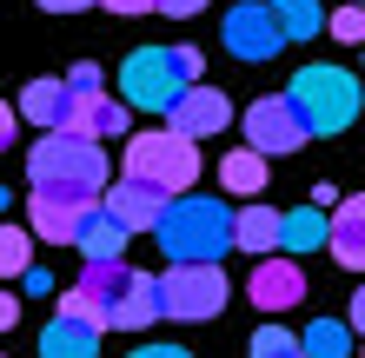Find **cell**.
<instances>
[{
	"label": "cell",
	"mask_w": 365,
	"mask_h": 358,
	"mask_svg": "<svg viewBox=\"0 0 365 358\" xmlns=\"http://www.w3.org/2000/svg\"><path fill=\"white\" fill-rule=\"evenodd\" d=\"M27 179H34V193H47V199L100 206L106 179H113V166H106V146H100V139H73V133H40V146L27 153Z\"/></svg>",
	"instance_id": "obj_1"
},
{
	"label": "cell",
	"mask_w": 365,
	"mask_h": 358,
	"mask_svg": "<svg viewBox=\"0 0 365 358\" xmlns=\"http://www.w3.org/2000/svg\"><path fill=\"white\" fill-rule=\"evenodd\" d=\"M153 239L166 246L173 265H220L232 252V213L206 193H180V199H166Z\"/></svg>",
	"instance_id": "obj_2"
},
{
	"label": "cell",
	"mask_w": 365,
	"mask_h": 358,
	"mask_svg": "<svg viewBox=\"0 0 365 358\" xmlns=\"http://www.w3.org/2000/svg\"><path fill=\"white\" fill-rule=\"evenodd\" d=\"M292 107V120H299V133H319V139H332V133H346V126L359 120V80L346 73V67H299L292 73V87L279 93Z\"/></svg>",
	"instance_id": "obj_3"
},
{
	"label": "cell",
	"mask_w": 365,
	"mask_h": 358,
	"mask_svg": "<svg viewBox=\"0 0 365 358\" xmlns=\"http://www.w3.org/2000/svg\"><path fill=\"white\" fill-rule=\"evenodd\" d=\"M126 179L180 199V193H192V179H200V146L180 139L173 126H146V133L126 139Z\"/></svg>",
	"instance_id": "obj_4"
},
{
	"label": "cell",
	"mask_w": 365,
	"mask_h": 358,
	"mask_svg": "<svg viewBox=\"0 0 365 358\" xmlns=\"http://www.w3.org/2000/svg\"><path fill=\"white\" fill-rule=\"evenodd\" d=\"M160 319H186V325H200V319H220L226 299H232V279L220 265H173V272H160Z\"/></svg>",
	"instance_id": "obj_5"
},
{
	"label": "cell",
	"mask_w": 365,
	"mask_h": 358,
	"mask_svg": "<svg viewBox=\"0 0 365 358\" xmlns=\"http://www.w3.org/2000/svg\"><path fill=\"white\" fill-rule=\"evenodd\" d=\"M180 93H186V80L173 67V47H133V53H126V67H120V107L166 113Z\"/></svg>",
	"instance_id": "obj_6"
},
{
	"label": "cell",
	"mask_w": 365,
	"mask_h": 358,
	"mask_svg": "<svg viewBox=\"0 0 365 358\" xmlns=\"http://www.w3.org/2000/svg\"><path fill=\"white\" fill-rule=\"evenodd\" d=\"M166 126H173L180 139L200 146V139H212V133H226V126H232V100H226L220 87H206V80H200V87H186L173 107H166Z\"/></svg>",
	"instance_id": "obj_7"
},
{
	"label": "cell",
	"mask_w": 365,
	"mask_h": 358,
	"mask_svg": "<svg viewBox=\"0 0 365 358\" xmlns=\"http://www.w3.org/2000/svg\"><path fill=\"white\" fill-rule=\"evenodd\" d=\"M246 146H252L259 159H286V153L306 146V133H299V120H292V107H286L279 93L246 107Z\"/></svg>",
	"instance_id": "obj_8"
},
{
	"label": "cell",
	"mask_w": 365,
	"mask_h": 358,
	"mask_svg": "<svg viewBox=\"0 0 365 358\" xmlns=\"http://www.w3.org/2000/svg\"><path fill=\"white\" fill-rule=\"evenodd\" d=\"M220 33H226V53H232V60H272L279 47H286V40H279V27H272V7H266V0L232 7Z\"/></svg>",
	"instance_id": "obj_9"
},
{
	"label": "cell",
	"mask_w": 365,
	"mask_h": 358,
	"mask_svg": "<svg viewBox=\"0 0 365 358\" xmlns=\"http://www.w3.org/2000/svg\"><path fill=\"white\" fill-rule=\"evenodd\" d=\"M100 206L126 226V233H153L160 213H166V193H153V186H140V179H106Z\"/></svg>",
	"instance_id": "obj_10"
},
{
	"label": "cell",
	"mask_w": 365,
	"mask_h": 358,
	"mask_svg": "<svg viewBox=\"0 0 365 358\" xmlns=\"http://www.w3.org/2000/svg\"><path fill=\"white\" fill-rule=\"evenodd\" d=\"M246 292H252L259 312H286V305L306 299V272H299V259H259L252 279H246Z\"/></svg>",
	"instance_id": "obj_11"
},
{
	"label": "cell",
	"mask_w": 365,
	"mask_h": 358,
	"mask_svg": "<svg viewBox=\"0 0 365 358\" xmlns=\"http://www.w3.org/2000/svg\"><path fill=\"white\" fill-rule=\"evenodd\" d=\"M60 133H73V139H120L126 133V107L120 100H106V93H73V107H67V126Z\"/></svg>",
	"instance_id": "obj_12"
},
{
	"label": "cell",
	"mask_w": 365,
	"mask_h": 358,
	"mask_svg": "<svg viewBox=\"0 0 365 358\" xmlns=\"http://www.w3.org/2000/svg\"><path fill=\"white\" fill-rule=\"evenodd\" d=\"M326 246H332V259L346 265V272H359V265H365V199H332Z\"/></svg>",
	"instance_id": "obj_13"
},
{
	"label": "cell",
	"mask_w": 365,
	"mask_h": 358,
	"mask_svg": "<svg viewBox=\"0 0 365 358\" xmlns=\"http://www.w3.org/2000/svg\"><path fill=\"white\" fill-rule=\"evenodd\" d=\"M126 239H133V233H126L106 206H87V213H80L73 246H80V259H87V265H93V259H126Z\"/></svg>",
	"instance_id": "obj_14"
},
{
	"label": "cell",
	"mask_w": 365,
	"mask_h": 358,
	"mask_svg": "<svg viewBox=\"0 0 365 358\" xmlns=\"http://www.w3.org/2000/svg\"><path fill=\"white\" fill-rule=\"evenodd\" d=\"M80 213H87V206L34 193V206H27V239H47V246H73V233H80Z\"/></svg>",
	"instance_id": "obj_15"
},
{
	"label": "cell",
	"mask_w": 365,
	"mask_h": 358,
	"mask_svg": "<svg viewBox=\"0 0 365 358\" xmlns=\"http://www.w3.org/2000/svg\"><path fill=\"white\" fill-rule=\"evenodd\" d=\"M67 107H73V93L60 87V80H34V87L20 93V107H14V120H27V126H40V133H60V126H67Z\"/></svg>",
	"instance_id": "obj_16"
},
{
	"label": "cell",
	"mask_w": 365,
	"mask_h": 358,
	"mask_svg": "<svg viewBox=\"0 0 365 358\" xmlns=\"http://www.w3.org/2000/svg\"><path fill=\"white\" fill-rule=\"evenodd\" d=\"M160 319V285H153V272H133V285L120 292V305H113V319H106V332H146Z\"/></svg>",
	"instance_id": "obj_17"
},
{
	"label": "cell",
	"mask_w": 365,
	"mask_h": 358,
	"mask_svg": "<svg viewBox=\"0 0 365 358\" xmlns=\"http://www.w3.org/2000/svg\"><path fill=\"white\" fill-rule=\"evenodd\" d=\"M40 358H100V332L80 325V319H47V332H40Z\"/></svg>",
	"instance_id": "obj_18"
},
{
	"label": "cell",
	"mask_w": 365,
	"mask_h": 358,
	"mask_svg": "<svg viewBox=\"0 0 365 358\" xmlns=\"http://www.w3.org/2000/svg\"><path fill=\"white\" fill-rule=\"evenodd\" d=\"M133 285V265L126 259H93L87 272H80V292H87V299L106 312V319H113V305H120V292Z\"/></svg>",
	"instance_id": "obj_19"
},
{
	"label": "cell",
	"mask_w": 365,
	"mask_h": 358,
	"mask_svg": "<svg viewBox=\"0 0 365 358\" xmlns=\"http://www.w3.org/2000/svg\"><path fill=\"white\" fill-rule=\"evenodd\" d=\"M232 246H246L252 259H266V252L279 246V213H272V206H259V199H252L246 213H232Z\"/></svg>",
	"instance_id": "obj_20"
},
{
	"label": "cell",
	"mask_w": 365,
	"mask_h": 358,
	"mask_svg": "<svg viewBox=\"0 0 365 358\" xmlns=\"http://www.w3.org/2000/svg\"><path fill=\"white\" fill-rule=\"evenodd\" d=\"M266 179H272V173H266V159L252 153V146H240V153L220 159V186H226V193H240V199H259Z\"/></svg>",
	"instance_id": "obj_21"
},
{
	"label": "cell",
	"mask_w": 365,
	"mask_h": 358,
	"mask_svg": "<svg viewBox=\"0 0 365 358\" xmlns=\"http://www.w3.org/2000/svg\"><path fill=\"white\" fill-rule=\"evenodd\" d=\"M279 246H286V259H299V252H312V246H326V213H319V206L279 213Z\"/></svg>",
	"instance_id": "obj_22"
},
{
	"label": "cell",
	"mask_w": 365,
	"mask_h": 358,
	"mask_svg": "<svg viewBox=\"0 0 365 358\" xmlns=\"http://www.w3.org/2000/svg\"><path fill=\"white\" fill-rule=\"evenodd\" d=\"M266 7H272V27H279V40H312L319 27H326L319 0H266Z\"/></svg>",
	"instance_id": "obj_23"
},
{
	"label": "cell",
	"mask_w": 365,
	"mask_h": 358,
	"mask_svg": "<svg viewBox=\"0 0 365 358\" xmlns=\"http://www.w3.org/2000/svg\"><path fill=\"white\" fill-rule=\"evenodd\" d=\"M299 358H352V325L312 319V332H299Z\"/></svg>",
	"instance_id": "obj_24"
},
{
	"label": "cell",
	"mask_w": 365,
	"mask_h": 358,
	"mask_svg": "<svg viewBox=\"0 0 365 358\" xmlns=\"http://www.w3.org/2000/svg\"><path fill=\"white\" fill-rule=\"evenodd\" d=\"M27 265H34V239H27V226H0V279H20Z\"/></svg>",
	"instance_id": "obj_25"
},
{
	"label": "cell",
	"mask_w": 365,
	"mask_h": 358,
	"mask_svg": "<svg viewBox=\"0 0 365 358\" xmlns=\"http://www.w3.org/2000/svg\"><path fill=\"white\" fill-rule=\"evenodd\" d=\"M53 299H60V319H80V325L106 332V312H100V305H93V299H87V292H80V285H60Z\"/></svg>",
	"instance_id": "obj_26"
},
{
	"label": "cell",
	"mask_w": 365,
	"mask_h": 358,
	"mask_svg": "<svg viewBox=\"0 0 365 358\" xmlns=\"http://www.w3.org/2000/svg\"><path fill=\"white\" fill-rule=\"evenodd\" d=\"M252 358H299V332H286V325H259V332H252Z\"/></svg>",
	"instance_id": "obj_27"
},
{
	"label": "cell",
	"mask_w": 365,
	"mask_h": 358,
	"mask_svg": "<svg viewBox=\"0 0 365 358\" xmlns=\"http://www.w3.org/2000/svg\"><path fill=\"white\" fill-rule=\"evenodd\" d=\"M326 33L346 40V47H359V40H365V7H339V14H326Z\"/></svg>",
	"instance_id": "obj_28"
},
{
	"label": "cell",
	"mask_w": 365,
	"mask_h": 358,
	"mask_svg": "<svg viewBox=\"0 0 365 358\" xmlns=\"http://www.w3.org/2000/svg\"><path fill=\"white\" fill-rule=\"evenodd\" d=\"M60 87H67V93H100V67H93V60H80V67L60 80Z\"/></svg>",
	"instance_id": "obj_29"
},
{
	"label": "cell",
	"mask_w": 365,
	"mask_h": 358,
	"mask_svg": "<svg viewBox=\"0 0 365 358\" xmlns=\"http://www.w3.org/2000/svg\"><path fill=\"white\" fill-rule=\"evenodd\" d=\"M173 67H180V80H186V87H200L206 60H200V47H173Z\"/></svg>",
	"instance_id": "obj_30"
},
{
	"label": "cell",
	"mask_w": 365,
	"mask_h": 358,
	"mask_svg": "<svg viewBox=\"0 0 365 358\" xmlns=\"http://www.w3.org/2000/svg\"><path fill=\"white\" fill-rule=\"evenodd\" d=\"M20 285H27L34 299H47V292H60V279H53L47 265H27V272H20Z\"/></svg>",
	"instance_id": "obj_31"
},
{
	"label": "cell",
	"mask_w": 365,
	"mask_h": 358,
	"mask_svg": "<svg viewBox=\"0 0 365 358\" xmlns=\"http://www.w3.org/2000/svg\"><path fill=\"white\" fill-rule=\"evenodd\" d=\"M153 14H166V20H192V14H206V0H153Z\"/></svg>",
	"instance_id": "obj_32"
},
{
	"label": "cell",
	"mask_w": 365,
	"mask_h": 358,
	"mask_svg": "<svg viewBox=\"0 0 365 358\" xmlns=\"http://www.w3.org/2000/svg\"><path fill=\"white\" fill-rule=\"evenodd\" d=\"M93 7H106V14H153V0H93Z\"/></svg>",
	"instance_id": "obj_33"
},
{
	"label": "cell",
	"mask_w": 365,
	"mask_h": 358,
	"mask_svg": "<svg viewBox=\"0 0 365 358\" xmlns=\"http://www.w3.org/2000/svg\"><path fill=\"white\" fill-rule=\"evenodd\" d=\"M14 319H20V299H14V292H0V332H14Z\"/></svg>",
	"instance_id": "obj_34"
},
{
	"label": "cell",
	"mask_w": 365,
	"mask_h": 358,
	"mask_svg": "<svg viewBox=\"0 0 365 358\" xmlns=\"http://www.w3.org/2000/svg\"><path fill=\"white\" fill-rule=\"evenodd\" d=\"M40 7H47V14H87L93 0H40Z\"/></svg>",
	"instance_id": "obj_35"
},
{
	"label": "cell",
	"mask_w": 365,
	"mask_h": 358,
	"mask_svg": "<svg viewBox=\"0 0 365 358\" xmlns=\"http://www.w3.org/2000/svg\"><path fill=\"white\" fill-rule=\"evenodd\" d=\"M133 358H186V352H180V345H140Z\"/></svg>",
	"instance_id": "obj_36"
},
{
	"label": "cell",
	"mask_w": 365,
	"mask_h": 358,
	"mask_svg": "<svg viewBox=\"0 0 365 358\" xmlns=\"http://www.w3.org/2000/svg\"><path fill=\"white\" fill-rule=\"evenodd\" d=\"M0 146H14V107L0 100Z\"/></svg>",
	"instance_id": "obj_37"
},
{
	"label": "cell",
	"mask_w": 365,
	"mask_h": 358,
	"mask_svg": "<svg viewBox=\"0 0 365 358\" xmlns=\"http://www.w3.org/2000/svg\"><path fill=\"white\" fill-rule=\"evenodd\" d=\"M7 206H14V199H7V186H0V213H7Z\"/></svg>",
	"instance_id": "obj_38"
},
{
	"label": "cell",
	"mask_w": 365,
	"mask_h": 358,
	"mask_svg": "<svg viewBox=\"0 0 365 358\" xmlns=\"http://www.w3.org/2000/svg\"><path fill=\"white\" fill-rule=\"evenodd\" d=\"M0 358H7V352H0Z\"/></svg>",
	"instance_id": "obj_39"
}]
</instances>
